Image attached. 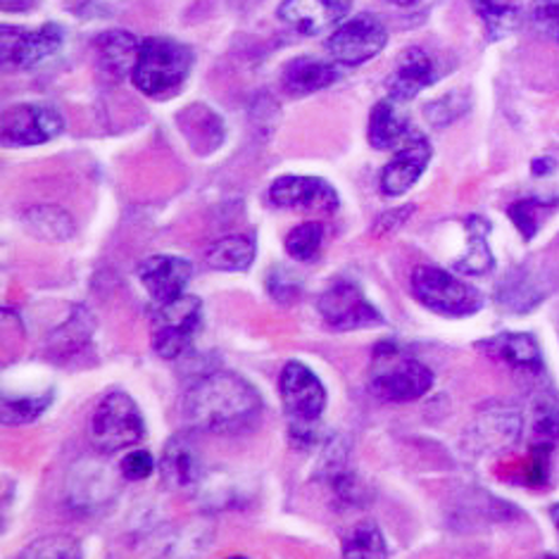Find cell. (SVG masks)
<instances>
[{"instance_id": "cell-1", "label": "cell", "mask_w": 559, "mask_h": 559, "mask_svg": "<svg viewBox=\"0 0 559 559\" xmlns=\"http://www.w3.org/2000/svg\"><path fill=\"white\" fill-rule=\"evenodd\" d=\"M264 403L255 385L234 371H212L198 379L183 397V417L193 429L215 436H238L255 429Z\"/></svg>"}, {"instance_id": "cell-2", "label": "cell", "mask_w": 559, "mask_h": 559, "mask_svg": "<svg viewBox=\"0 0 559 559\" xmlns=\"http://www.w3.org/2000/svg\"><path fill=\"white\" fill-rule=\"evenodd\" d=\"M193 68V50L175 38L153 36L141 44L136 68L131 72L134 86L151 98H169L183 86Z\"/></svg>"}, {"instance_id": "cell-3", "label": "cell", "mask_w": 559, "mask_h": 559, "mask_svg": "<svg viewBox=\"0 0 559 559\" xmlns=\"http://www.w3.org/2000/svg\"><path fill=\"white\" fill-rule=\"evenodd\" d=\"M433 385L431 369L419 359L405 355L393 343H381L374 348V362H371L369 389L379 401L385 403H412L429 393Z\"/></svg>"}, {"instance_id": "cell-4", "label": "cell", "mask_w": 559, "mask_h": 559, "mask_svg": "<svg viewBox=\"0 0 559 559\" xmlns=\"http://www.w3.org/2000/svg\"><path fill=\"white\" fill-rule=\"evenodd\" d=\"M415 298L443 317H469L484 308V296L474 286L441 267L424 264L412 274Z\"/></svg>"}, {"instance_id": "cell-5", "label": "cell", "mask_w": 559, "mask_h": 559, "mask_svg": "<svg viewBox=\"0 0 559 559\" xmlns=\"http://www.w3.org/2000/svg\"><path fill=\"white\" fill-rule=\"evenodd\" d=\"M145 436V424L134 397L112 391L98 403L91 417V441L100 452L124 450L136 445Z\"/></svg>"}, {"instance_id": "cell-6", "label": "cell", "mask_w": 559, "mask_h": 559, "mask_svg": "<svg viewBox=\"0 0 559 559\" xmlns=\"http://www.w3.org/2000/svg\"><path fill=\"white\" fill-rule=\"evenodd\" d=\"M201 324V300L195 296H183L157 305L153 312V348L159 357L177 359L191 348L195 329Z\"/></svg>"}, {"instance_id": "cell-7", "label": "cell", "mask_w": 559, "mask_h": 559, "mask_svg": "<svg viewBox=\"0 0 559 559\" xmlns=\"http://www.w3.org/2000/svg\"><path fill=\"white\" fill-rule=\"evenodd\" d=\"M385 44H389V32L383 22L371 12H362V15L338 24V29L329 36L326 50L336 62L355 68V64L377 58Z\"/></svg>"}, {"instance_id": "cell-8", "label": "cell", "mask_w": 559, "mask_h": 559, "mask_svg": "<svg viewBox=\"0 0 559 559\" xmlns=\"http://www.w3.org/2000/svg\"><path fill=\"white\" fill-rule=\"evenodd\" d=\"M278 395L293 424H317L326 409V389L314 371L290 359L278 379Z\"/></svg>"}, {"instance_id": "cell-9", "label": "cell", "mask_w": 559, "mask_h": 559, "mask_svg": "<svg viewBox=\"0 0 559 559\" xmlns=\"http://www.w3.org/2000/svg\"><path fill=\"white\" fill-rule=\"evenodd\" d=\"M317 308L319 314L324 317V322L338 331H355L383 324L381 312L350 282H336L329 290H324Z\"/></svg>"}, {"instance_id": "cell-10", "label": "cell", "mask_w": 559, "mask_h": 559, "mask_svg": "<svg viewBox=\"0 0 559 559\" xmlns=\"http://www.w3.org/2000/svg\"><path fill=\"white\" fill-rule=\"evenodd\" d=\"M62 46V32L56 24H44L41 29H17V26H3L0 34V52H3V62L10 68L29 70L36 68L38 62L56 56Z\"/></svg>"}, {"instance_id": "cell-11", "label": "cell", "mask_w": 559, "mask_h": 559, "mask_svg": "<svg viewBox=\"0 0 559 559\" xmlns=\"http://www.w3.org/2000/svg\"><path fill=\"white\" fill-rule=\"evenodd\" d=\"M62 134V117L46 105H12L3 112L5 145H41Z\"/></svg>"}, {"instance_id": "cell-12", "label": "cell", "mask_w": 559, "mask_h": 559, "mask_svg": "<svg viewBox=\"0 0 559 559\" xmlns=\"http://www.w3.org/2000/svg\"><path fill=\"white\" fill-rule=\"evenodd\" d=\"M270 201L276 207L302 210V212H336L341 201L334 186L319 177H278L270 189Z\"/></svg>"}, {"instance_id": "cell-13", "label": "cell", "mask_w": 559, "mask_h": 559, "mask_svg": "<svg viewBox=\"0 0 559 559\" xmlns=\"http://www.w3.org/2000/svg\"><path fill=\"white\" fill-rule=\"evenodd\" d=\"M431 159V145L419 131H409V136L403 141L401 151L395 153L389 165L381 171V191L385 195H403L421 177Z\"/></svg>"}, {"instance_id": "cell-14", "label": "cell", "mask_w": 559, "mask_h": 559, "mask_svg": "<svg viewBox=\"0 0 559 559\" xmlns=\"http://www.w3.org/2000/svg\"><path fill=\"white\" fill-rule=\"evenodd\" d=\"M350 12V0H284L276 15L300 34H322L343 24Z\"/></svg>"}, {"instance_id": "cell-15", "label": "cell", "mask_w": 559, "mask_h": 559, "mask_svg": "<svg viewBox=\"0 0 559 559\" xmlns=\"http://www.w3.org/2000/svg\"><path fill=\"white\" fill-rule=\"evenodd\" d=\"M193 264L177 255H153L141 262L139 278L157 305L171 302L183 296L186 284L191 282Z\"/></svg>"}, {"instance_id": "cell-16", "label": "cell", "mask_w": 559, "mask_h": 559, "mask_svg": "<svg viewBox=\"0 0 559 559\" xmlns=\"http://www.w3.org/2000/svg\"><path fill=\"white\" fill-rule=\"evenodd\" d=\"M157 467L163 484L171 490H193L201 486L205 474L201 455H198V450L186 436L169 438Z\"/></svg>"}, {"instance_id": "cell-17", "label": "cell", "mask_w": 559, "mask_h": 559, "mask_svg": "<svg viewBox=\"0 0 559 559\" xmlns=\"http://www.w3.org/2000/svg\"><path fill=\"white\" fill-rule=\"evenodd\" d=\"M469 433L474 450H508L522 436V415L510 407H488L474 419Z\"/></svg>"}, {"instance_id": "cell-18", "label": "cell", "mask_w": 559, "mask_h": 559, "mask_svg": "<svg viewBox=\"0 0 559 559\" xmlns=\"http://www.w3.org/2000/svg\"><path fill=\"white\" fill-rule=\"evenodd\" d=\"M433 82L436 70L429 52L421 48H407L403 56L397 58L395 70L389 79V96L395 103H407Z\"/></svg>"}, {"instance_id": "cell-19", "label": "cell", "mask_w": 559, "mask_h": 559, "mask_svg": "<svg viewBox=\"0 0 559 559\" xmlns=\"http://www.w3.org/2000/svg\"><path fill=\"white\" fill-rule=\"evenodd\" d=\"M177 124L186 143L198 155H210L217 151L224 141V122L215 110H210L207 105H189L177 117Z\"/></svg>"}, {"instance_id": "cell-20", "label": "cell", "mask_w": 559, "mask_h": 559, "mask_svg": "<svg viewBox=\"0 0 559 559\" xmlns=\"http://www.w3.org/2000/svg\"><path fill=\"white\" fill-rule=\"evenodd\" d=\"M338 82V70L326 60L302 56L290 60L284 70V88L290 96H310Z\"/></svg>"}, {"instance_id": "cell-21", "label": "cell", "mask_w": 559, "mask_h": 559, "mask_svg": "<svg viewBox=\"0 0 559 559\" xmlns=\"http://www.w3.org/2000/svg\"><path fill=\"white\" fill-rule=\"evenodd\" d=\"M96 52H98V62L105 74H110L115 79H122L127 74L134 72L141 44L136 41L134 34L129 32H105L98 36L96 41Z\"/></svg>"}, {"instance_id": "cell-22", "label": "cell", "mask_w": 559, "mask_h": 559, "mask_svg": "<svg viewBox=\"0 0 559 559\" xmlns=\"http://www.w3.org/2000/svg\"><path fill=\"white\" fill-rule=\"evenodd\" d=\"M409 136L407 117L397 110L395 100H381L374 105L369 117V143L377 151H389L393 145H403Z\"/></svg>"}, {"instance_id": "cell-23", "label": "cell", "mask_w": 559, "mask_h": 559, "mask_svg": "<svg viewBox=\"0 0 559 559\" xmlns=\"http://www.w3.org/2000/svg\"><path fill=\"white\" fill-rule=\"evenodd\" d=\"M492 357L502 359L504 365L522 371H540L543 355L534 336L528 334H500L486 343Z\"/></svg>"}, {"instance_id": "cell-24", "label": "cell", "mask_w": 559, "mask_h": 559, "mask_svg": "<svg viewBox=\"0 0 559 559\" xmlns=\"http://www.w3.org/2000/svg\"><path fill=\"white\" fill-rule=\"evenodd\" d=\"M255 260V238L234 234L224 236L205 250V262L217 272H246Z\"/></svg>"}, {"instance_id": "cell-25", "label": "cell", "mask_w": 559, "mask_h": 559, "mask_svg": "<svg viewBox=\"0 0 559 559\" xmlns=\"http://www.w3.org/2000/svg\"><path fill=\"white\" fill-rule=\"evenodd\" d=\"M467 231H469V248L455 264H452V270L460 274H472V276L488 274L492 267H496V260H492V252L488 248L490 224L484 217H469Z\"/></svg>"}, {"instance_id": "cell-26", "label": "cell", "mask_w": 559, "mask_h": 559, "mask_svg": "<svg viewBox=\"0 0 559 559\" xmlns=\"http://www.w3.org/2000/svg\"><path fill=\"white\" fill-rule=\"evenodd\" d=\"M24 224L34 236L44 238V241H68V238L74 234V222L68 215V212L60 207H32L24 215Z\"/></svg>"}, {"instance_id": "cell-27", "label": "cell", "mask_w": 559, "mask_h": 559, "mask_svg": "<svg viewBox=\"0 0 559 559\" xmlns=\"http://www.w3.org/2000/svg\"><path fill=\"white\" fill-rule=\"evenodd\" d=\"M343 559H389V545L377 522H359L343 538Z\"/></svg>"}, {"instance_id": "cell-28", "label": "cell", "mask_w": 559, "mask_h": 559, "mask_svg": "<svg viewBox=\"0 0 559 559\" xmlns=\"http://www.w3.org/2000/svg\"><path fill=\"white\" fill-rule=\"evenodd\" d=\"M538 452H548L559 443V395L543 393L534 403V419H531Z\"/></svg>"}, {"instance_id": "cell-29", "label": "cell", "mask_w": 559, "mask_h": 559, "mask_svg": "<svg viewBox=\"0 0 559 559\" xmlns=\"http://www.w3.org/2000/svg\"><path fill=\"white\" fill-rule=\"evenodd\" d=\"M545 298V288L536 284L534 276H528V272H516L508 276L498 290V300L502 302V308L514 310V312H526Z\"/></svg>"}, {"instance_id": "cell-30", "label": "cell", "mask_w": 559, "mask_h": 559, "mask_svg": "<svg viewBox=\"0 0 559 559\" xmlns=\"http://www.w3.org/2000/svg\"><path fill=\"white\" fill-rule=\"evenodd\" d=\"M472 3L492 41H500L519 26V8L508 0H472Z\"/></svg>"}, {"instance_id": "cell-31", "label": "cell", "mask_w": 559, "mask_h": 559, "mask_svg": "<svg viewBox=\"0 0 559 559\" xmlns=\"http://www.w3.org/2000/svg\"><path fill=\"white\" fill-rule=\"evenodd\" d=\"M15 559H84V550L74 536L56 534L29 543Z\"/></svg>"}, {"instance_id": "cell-32", "label": "cell", "mask_w": 559, "mask_h": 559, "mask_svg": "<svg viewBox=\"0 0 559 559\" xmlns=\"http://www.w3.org/2000/svg\"><path fill=\"white\" fill-rule=\"evenodd\" d=\"M52 403V393L44 395H26V397H3V407H0V421L5 426H22L32 424L44 415L48 405Z\"/></svg>"}, {"instance_id": "cell-33", "label": "cell", "mask_w": 559, "mask_h": 559, "mask_svg": "<svg viewBox=\"0 0 559 559\" xmlns=\"http://www.w3.org/2000/svg\"><path fill=\"white\" fill-rule=\"evenodd\" d=\"M324 241V226L319 222H305L286 236V252L298 262H310L317 258Z\"/></svg>"}, {"instance_id": "cell-34", "label": "cell", "mask_w": 559, "mask_h": 559, "mask_svg": "<svg viewBox=\"0 0 559 559\" xmlns=\"http://www.w3.org/2000/svg\"><path fill=\"white\" fill-rule=\"evenodd\" d=\"M508 215L514 222L519 234H522L526 241H531V238L538 234L545 215H548V205L536 201V198H524V201H516L510 205Z\"/></svg>"}, {"instance_id": "cell-35", "label": "cell", "mask_w": 559, "mask_h": 559, "mask_svg": "<svg viewBox=\"0 0 559 559\" xmlns=\"http://www.w3.org/2000/svg\"><path fill=\"white\" fill-rule=\"evenodd\" d=\"M531 22L540 36L559 44V0H534L531 3Z\"/></svg>"}, {"instance_id": "cell-36", "label": "cell", "mask_w": 559, "mask_h": 559, "mask_svg": "<svg viewBox=\"0 0 559 559\" xmlns=\"http://www.w3.org/2000/svg\"><path fill=\"white\" fill-rule=\"evenodd\" d=\"M119 469H122L127 481H143V478H148L155 472V460L148 450H134L122 460Z\"/></svg>"}, {"instance_id": "cell-37", "label": "cell", "mask_w": 559, "mask_h": 559, "mask_svg": "<svg viewBox=\"0 0 559 559\" xmlns=\"http://www.w3.org/2000/svg\"><path fill=\"white\" fill-rule=\"evenodd\" d=\"M267 288L272 293V298L284 305L290 302L300 293V284L293 278L288 270H274L267 278Z\"/></svg>"}, {"instance_id": "cell-38", "label": "cell", "mask_w": 559, "mask_h": 559, "mask_svg": "<svg viewBox=\"0 0 559 559\" xmlns=\"http://www.w3.org/2000/svg\"><path fill=\"white\" fill-rule=\"evenodd\" d=\"M415 210V207H401V210H395V212H385V215L379 219V234H389V231H393V229H397V226H401L405 219H407V215L409 212Z\"/></svg>"}, {"instance_id": "cell-39", "label": "cell", "mask_w": 559, "mask_h": 559, "mask_svg": "<svg viewBox=\"0 0 559 559\" xmlns=\"http://www.w3.org/2000/svg\"><path fill=\"white\" fill-rule=\"evenodd\" d=\"M555 167V159H548V157H540L534 163V171L536 177H543V175H550V169Z\"/></svg>"}, {"instance_id": "cell-40", "label": "cell", "mask_w": 559, "mask_h": 559, "mask_svg": "<svg viewBox=\"0 0 559 559\" xmlns=\"http://www.w3.org/2000/svg\"><path fill=\"white\" fill-rule=\"evenodd\" d=\"M389 3H393L397 8H409V5H415L417 0H389Z\"/></svg>"}, {"instance_id": "cell-41", "label": "cell", "mask_w": 559, "mask_h": 559, "mask_svg": "<svg viewBox=\"0 0 559 559\" xmlns=\"http://www.w3.org/2000/svg\"><path fill=\"white\" fill-rule=\"evenodd\" d=\"M550 516H552V524H555V528L559 531V502H557L555 508L550 510Z\"/></svg>"}, {"instance_id": "cell-42", "label": "cell", "mask_w": 559, "mask_h": 559, "mask_svg": "<svg viewBox=\"0 0 559 559\" xmlns=\"http://www.w3.org/2000/svg\"><path fill=\"white\" fill-rule=\"evenodd\" d=\"M536 559H559V557H555V555H543V557H536Z\"/></svg>"}, {"instance_id": "cell-43", "label": "cell", "mask_w": 559, "mask_h": 559, "mask_svg": "<svg viewBox=\"0 0 559 559\" xmlns=\"http://www.w3.org/2000/svg\"><path fill=\"white\" fill-rule=\"evenodd\" d=\"M229 559H248V557H229Z\"/></svg>"}]
</instances>
